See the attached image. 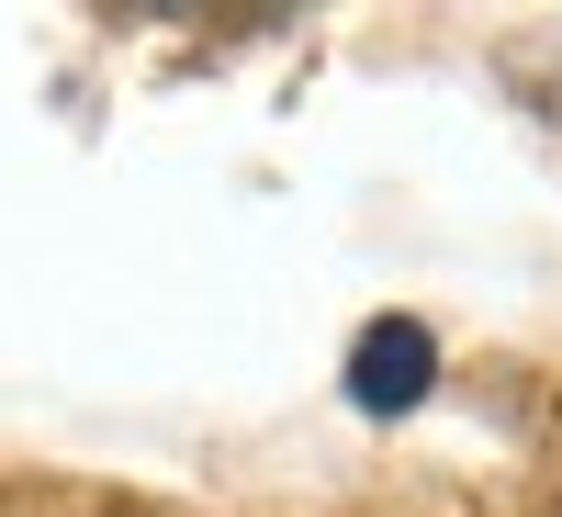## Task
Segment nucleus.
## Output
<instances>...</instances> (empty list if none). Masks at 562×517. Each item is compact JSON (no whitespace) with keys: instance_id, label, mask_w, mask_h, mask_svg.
<instances>
[{"instance_id":"obj_1","label":"nucleus","mask_w":562,"mask_h":517,"mask_svg":"<svg viewBox=\"0 0 562 517\" xmlns=\"http://www.w3.org/2000/svg\"><path fill=\"white\" fill-rule=\"evenodd\" d=\"M428 383H439V338H428L416 315L360 326V349H349V405H360V416H405Z\"/></svg>"}]
</instances>
